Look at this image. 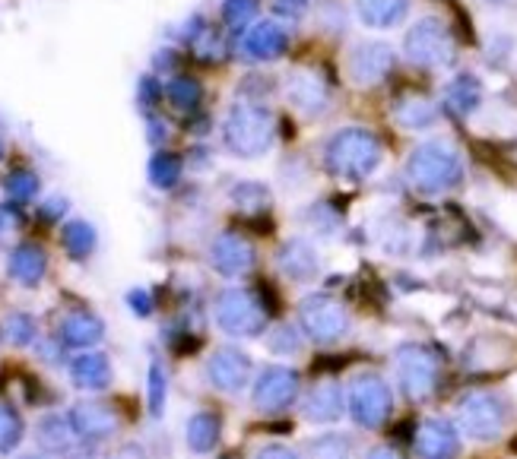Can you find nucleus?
<instances>
[{"mask_svg":"<svg viewBox=\"0 0 517 459\" xmlns=\"http://www.w3.org/2000/svg\"><path fill=\"white\" fill-rule=\"evenodd\" d=\"M381 140L372 131H362V127H346L337 131L327 140L324 150V165L331 174L343 181H365L378 171L381 165Z\"/></svg>","mask_w":517,"mask_h":459,"instance_id":"nucleus-1","label":"nucleus"},{"mask_svg":"<svg viewBox=\"0 0 517 459\" xmlns=\"http://www.w3.org/2000/svg\"><path fill=\"white\" fill-rule=\"evenodd\" d=\"M223 140L229 152L242 155V159H257L273 143V114L257 102H235L225 114Z\"/></svg>","mask_w":517,"mask_h":459,"instance_id":"nucleus-2","label":"nucleus"},{"mask_svg":"<svg viewBox=\"0 0 517 459\" xmlns=\"http://www.w3.org/2000/svg\"><path fill=\"white\" fill-rule=\"evenodd\" d=\"M406 174H410L413 187L423 193H442L448 187H454L463 174L461 155L451 150L442 140H432V143H423L416 152L410 155V165H406Z\"/></svg>","mask_w":517,"mask_h":459,"instance_id":"nucleus-3","label":"nucleus"},{"mask_svg":"<svg viewBox=\"0 0 517 459\" xmlns=\"http://www.w3.org/2000/svg\"><path fill=\"white\" fill-rule=\"evenodd\" d=\"M406 57L419 67H444V63L454 61V42H451V32L442 19L425 16L406 32Z\"/></svg>","mask_w":517,"mask_h":459,"instance_id":"nucleus-4","label":"nucleus"},{"mask_svg":"<svg viewBox=\"0 0 517 459\" xmlns=\"http://www.w3.org/2000/svg\"><path fill=\"white\" fill-rule=\"evenodd\" d=\"M216 323L229 336H257L267 323L263 308L242 288H225L216 301Z\"/></svg>","mask_w":517,"mask_h":459,"instance_id":"nucleus-5","label":"nucleus"},{"mask_svg":"<svg viewBox=\"0 0 517 459\" xmlns=\"http://www.w3.org/2000/svg\"><path fill=\"white\" fill-rule=\"evenodd\" d=\"M349 412L362 428H378L391 415V390L378 377H359L349 386Z\"/></svg>","mask_w":517,"mask_h":459,"instance_id":"nucleus-6","label":"nucleus"},{"mask_svg":"<svg viewBox=\"0 0 517 459\" xmlns=\"http://www.w3.org/2000/svg\"><path fill=\"white\" fill-rule=\"evenodd\" d=\"M299 317H302V329L318 342H337L340 336L346 333L343 308L333 305V301L324 298V295H314V298L302 301Z\"/></svg>","mask_w":517,"mask_h":459,"instance_id":"nucleus-7","label":"nucleus"},{"mask_svg":"<svg viewBox=\"0 0 517 459\" xmlns=\"http://www.w3.org/2000/svg\"><path fill=\"white\" fill-rule=\"evenodd\" d=\"M295 390H299L295 371H289V367H283V365H273L257 377L254 405L261 412H283L286 405H293Z\"/></svg>","mask_w":517,"mask_h":459,"instance_id":"nucleus-8","label":"nucleus"},{"mask_svg":"<svg viewBox=\"0 0 517 459\" xmlns=\"http://www.w3.org/2000/svg\"><path fill=\"white\" fill-rule=\"evenodd\" d=\"M286 95L293 102V108H299L308 118L324 114L331 108V89H327V83L314 70H295L286 83Z\"/></svg>","mask_w":517,"mask_h":459,"instance_id":"nucleus-9","label":"nucleus"},{"mask_svg":"<svg viewBox=\"0 0 517 459\" xmlns=\"http://www.w3.org/2000/svg\"><path fill=\"white\" fill-rule=\"evenodd\" d=\"M393 67V48L384 42H365L355 44L353 57H349V76H353L359 86H372L381 83Z\"/></svg>","mask_w":517,"mask_h":459,"instance_id":"nucleus-10","label":"nucleus"},{"mask_svg":"<svg viewBox=\"0 0 517 459\" xmlns=\"http://www.w3.org/2000/svg\"><path fill=\"white\" fill-rule=\"evenodd\" d=\"M248 374H251V361L248 355L235 352V348H219L213 352L210 365H206V377L216 390L225 393H238L244 384H248Z\"/></svg>","mask_w":517,"mask_h":459,"instance_id":"nucleus-11","label":"nucleus"},{"mask_svg":"<svg viewBox=\"0 0 517 459\" xmlns=\"http://www.w3.org/2000/svg\"><path fill=\"white\" fill-rule=\"evenodd\" d=\"M289 51V35L276 23H257L244 32L242 57L248 61H276Z\"/></svg>","mask_w":517,"mask_h":459,"instance_id":"nucleus-12","label":"nucleus"},{"mask_svg":"<svg viewBox=\"0 0 517 459\" xmlns=\"http://www.w3.org/2000/svg\"><path fill=\"white\" fill-rule=\"evenodd\" d=\"M210 260L223 276H244L254 267V248H251L244 238L225 231V235H219L216 241H213Z\"/></svg>","mask_w":517,"mask_h":459,"instance_id":"nucleus-13","label":"nucleus"},{"mask_svg":"<svg viewBox=\"0 0 517 459\" xmlns=\"http://www.w3.org/2000/svg\"><path fill=\"white\" fill-rule=\"evenodd\" d=\"M70 425H74V431L83 441H105V437H112L118 431L114 412L99 403H80L70 412Z\"/></svg>","mask_w":517,"mask_h":459,"instance_id":"nucleus-14","label":"nucleus"},{"mask_svg":"<svg viewBox=\"0 0 517 459\" xmlns=\"http://www.w3.org/2000/svg\"><path fill=\"white\" fill-rule=\"evenodd\" d=\"M105 336V327L95 314L89 310H74V314L64 317L61 323V342L64 346H74V348H89Z\"/></svg>","mask_w":517,"mask_h":459,"instance_id":"nucleus-15","label":"nucleus"},{"mask_svg":"<svg viewBox=\"0 0 517 459\" xmlns=\"http://www.w3.org/2000/svg\"><path fill=\"white\" fill-rule=\"evenodd\" d=\"M400 380L413 396H423L432 390V380H435V365H432L429 355H423L419 348H406L400 355Z\"/></svg>","mask_w":517,"mask_h":459,"instance_id":"nucleus-16","label":"nucleus"},{"mask_svg":"<svg viewBox=\"0 0 517 459\" xmlns=\"http://www.w3.org/2000/svg\"><path fill=\"white\" fill-rule=\"evenodd\" d=\"M6 269H10L13 279L23 282V286H35L45 276V269H48V257H45V250L38 248V244L25 241L10 254V267Z\"/></svg>","mask_w":517,"mask_h":459,"instance_id":"nucleus-17","label":"nucleus"},{"mask_svg":"<svg viewBox=\"0 0 517 459\" xmlns=\"http://www.w3.org/2000/svg\"><path fill=\"white\" fill-rule=\"evenodd\" d=\"M410 10V0H355V13L368 29H391Z\"/></svg>","mask_w":517,"mask_h":459,"instance_id":"nucleus-18","label":"nucleus"},{"mask_svg":"<svg viewBox=\"0 0 517 459\" xmlns=\"http://www.w3.org/2000/svg\"><path fill=\"white\" fill-rule=\"evenodd\" d=\"M70 377H74V384L83 386V390H105V386L112 384V365H108V358L99 352L80 355V358L70 365Z\"/></svg>","mask_w":517,"mask_h":459,"instance_id":"nucleus-19","label":"nucleus"},{"mask_svg":"<svg viewBox=\"0 0 517 459\" xmlns=\"http://www.w3.org/2000/svg\"><path fill=\"white\" fill-rule=\"evenodd\" d=\"M280 269L289 279H312V276L318 273L314 248L308 241H302V238H293V241L280 250Z\"/></svg>","mask_w":517,"mask_h":459,"instance_id":"nucleus-20","label":"nucleus"},{"mask_svg":"<svg viewBox=\"0 0 517 459\" xmlns=\"http://www.w3.org/2000/svg\"><path fill=\"white\" fill-rule=\"evenodd\" d=\"M343 412V396H340V386L333 384H318L305 399V415L312 422H333Z\"/></svg>","mask_w":517,"mask_h":459,"instance_id":"nucleus-21","label":"nucleus"},{"mask_svg":"<svg viewBox=\"0 0 517 459\" xmlns=\"http://www.w3.org/2000/svg\"><path fill=\"white\" fill-rule=\"evenodd\" d=\"M463 422H467V428L473 431L476 437H492L502 425V412L489 396H476L470 399L467 409H463Z\"/></svg>","mask_w":517,"mask_h":459,"instance_id":"nucleus-22","label":"nucleus"},{"mask_svg":"<svg viewBox=\"0 0 517 459\" xmlns=\"http://www.w3.org/2000/svg\"><path fill=\"white\" fill-rule=\"evenodd\" d=\"M457 450L454 431L444 422H429L419 431V454L425 459H448Z\"/></svg>","mask_w":517,"mask_h":459,"instance_id":"nucleus-23","label":"nucleus"},{"mask_svg":"<svg viewBox=\"0 0 517 459\" xmlns=\"http://www.w3.org/2000/svg\"><path fill=\"white\" fill-rule=\"evenodd\" d=\"M187 447L194 454H210L219 441V418L213 412H197V415L187 422Z\"/></svg>","mask_w":517,"mask_h":459,"instance_id":"nucleus-24","label":"nucleus"},{"mask_svg":"<svg viewBox=\"0 0 517 459\" xmlns=\"http://www.w3.org/2000/svg\"><path fill=\"white\" fill-rule=\"evenodd\" d=\"M61 241L74 260H86L95 250V229L89 222H67L61 231Z\"/></svg>","mask_w":517,"mask_h":459,"instance_id":"nucleus-25","label":"nucleus"},{"mask_svg":"<svg viewBox=\"0 0 517 459\" xmlns=\"http://www.w3.org/2000/svg\"><path fill=\"white\" fill-rule=\"evenodd\" d=\"M150 184L159 187V190H169L181 181V171H184V161L178 159L174 152H156L150 159Z\"/></svg>","mask_w":517,"mask_h":459,"instance_id":"nucleus-26","label":"nucleus"},{"mask_svg":"<svg viewBox=\"0 0 517 459\" xmlns=\"http://www.w3.org/2000/svg\"><path fill=\"white\" fill-rule=\"evenodd\" d=\"M448 105L454 108V112H461V114H470V112H476V105H480V99H482V89H480V83H476V76H457L454 83L448 86Z\"/></svg>","mask_w":517,"mask_h":459,"instance_id":"nucleus-27","label":"nucleus"},{"mask_svg":"<svg viewBox=\"0 0 517 459\" xmlns=\"http://www.w3.org/2000/svg\"><path fill=\"white\" fill-rule=\"evenodd\" d=\"M74 425L64 422V418L51 415L45 418L42 425H38V444H42L45 450H51V454H61V450H67L70 444H74Z\"/></svg>","mask_w":517,"mask_h":459,"instance_id":"nucleus-28","label":"nucleus"},{"mask_svg":"<svg viewBox=\"0 0 517 459\" xmlns=\"http://www.w3.org/2000/svg\"><path fill=\"white\" fill-rule=\"evenodd\" d=\"M393 118L400 121L403 127H410V131H423V127L435 124V105L425 99H406L400 102L397 108H393Z\"/></svg>","mask_w":517,"mask_h":459,"instance_id":"nucleus-29","label":"nucleus"},{"mask_svg":"<svg viewBox=\"0 0 517 459\" xmlns=\"http://www.w3.org/2000/svg\"><path fill=\"white\" fill-rule=\"evenodd\" d=\"M165 95H169V102L174 108H181V112H197L200 99H204V86H200L194 76H174L169 86H165Z\"/></svg>","mask_w":517,"mask_h":459,"instance_id":"nucleus-30","label":"nucleus"},{"mask_svg":"<svg viewBox=\"0 0 517 459\" xmlns=\"http://www.w3.org/2000/svg\"><path fill=\"white\" fill-rule=\"evenodd\" d=\"M32 339H35V320L29 314L13 310V314L4 317V323H0V342H6V346H29Z\"/></svg>","mask_w":517,"mask_h":459,"instance_id":"nucleus-31","label":"nucleus"},{"mask_svg":"<svg viewBox=\"0 0 517 459\" xmlns=\"http://www.w3.org/2000/svg\"><path fill=\"white\" fill-rule=\"evenodd\" d=\"M257 0H225L223 4V23L229 25L232 32H244L257 16Z\"/></svg>","mask_w":517,"mask_h":459,"instance_id":"nucleus-32","label":"nucleus"},{"mask_svg":"<svg viewBox=\"0 0 517 459\" xmlns=\"http://www.w3.org/2000/svg\"><path fill=\"white\" fill-rule=\"evenodd\" d=\"M19 441H23V418L6 405H0V454L16 450Z\"/></svg>","mask_w":517,"mask_h":459,"instance_id":"nucleus-33","label":"nucleus"},{"mask_svg":"<svg viewBox=\"0 0 517 459\" xmlns=\"http://www.w3.org/2000/svg\"><path fill=\"white\" fill-rule=\"evenodd\" d=\"M6 193H10V200H16V203H25V200H32L38 193V178L32 171H25V168H19V171H13L10 178H6Z\"/></svg>","mask_w":517,"mask_h":459,"instance_id":"nucleus-34","label":"nucleus"},{"mask_svg":"<svg viewBox=\"0 0 517 459\" xmlns=\"http://www.w3.org/2000/svg\"><path fill=\"white\" fill-rule=\"evenodd\" d=\"M232 197H235V203L242 206V210H263L270 190L263 184H254V181H244V184H238L235 190H232Z\"/></svg>","mask_w":517,"mask_h":459,"instance_id":"nucleus-35","label":"nucleus"},{"mask_svg":"<svg viewBox=\"0 0 517 459\" xmlns=\"http://www.w3.org/2000/svg\"><path fill=\"white\" fill-rule=\"evenodd\" d=\"M165 371L159 367V361L150 365V412L153 415H163V405H165Z\"/></svg>","mask_w":517,"mask_h":459,"instance_id":"nucleus-36","label":"nucleus"},{"mask_svg":"<svg viewBox=\"0 0 517 459\" xmlns=\"http://www.w3.org/2000/svg\"><path fill=\"white\" fill-rule=\"evenodd\" d=\"M312 456L314 459H346L349 444L337 435H327V437H321V441L312 444Z\"/></svg>","mask_w":517,"mask_h":459,"instance_id":"nucleus-37","label":"nucleus"},{"mask_svg":"<svg viewBox=\"0 0 517 459\" xmlns=\"http://www.w3.org/2000/svg\"><path fill=\"white\" fill-rule=\"evenodd\" d=\"M270 348L280 355H295L302 352V339H299V329L293 327H280L273 336H270Z\"/></svg>","mask_w":517,"mask_h":459,"instance_id":"nucleus-38","label":"nucleus"},{"mask_svg":"<svg viewBox=\"0 0 517 459\" xmlns=\"http://www.w3.org/2000/svg\"><path fill=\"white\" fill-rule=\"evenodd\" d=\"M194 51H197L204 61H216V57H223V42H219V35L213 29H206L204 35L194 42Z\"/></svg>","mask_w":517,"mask_h":459,"instance_id":"nucleus-39","label":"nucleus"},{"mask_svg":"<svg viewBox=\"0 0 517 459\" xmlns=\"http://www.w3.org/2000/svg\"><path fill=\"white\" fill-rule=\"evenodd\" d=\"M137 95H140V105H144V108H153V105H159V99H163V86H159L156 76H140Z\"/></svg>","mask_w":517,"mask_h":459,"instance_id":"nucleus-40","label":"nucleus"},{"mask_svg":"<svg viewBox=\"0 0 517 459\" xmlns=\"http://www.w3.org/2000/svg\"><path fill=\"white\" fill-rule=\"evenodd\" d=\"M312 0H273V13L283 19H302L308 13Z\"/></svg>","mask_w":517,"mask_h":459,"instance_id":"nucleus-41","label":"nucleus"},{"mask_svg":"<svg viewBox=\"0 0 517 459\" xmlns=\"http://www.w3.org/2000/svg\"><path fill=\"white\" fill-rule=\"evenodd\" d=\"M127 305L137 317H150L153 314V295L146 292V288H134V292H127Z\"/></svg>","mask_w":517,"mask_h":459,"instance_id":"nucleus-42","label":"nucleus"},{"mask_svg":"<svg viewBox=\"0 0 517 459\" xmlns=\"http://www.w3.org/2000/svg\"><path fill=\"white\" fill-rule=\"evenodd\" d=\"M64 212H67V200H61V197H51L48 203L38 210V216L45 219V222H55V219H61Z\"/></svg>","mask_w":517,"mask_h":459,"instance_id":"nucleus-43","label":"nucleus"},{"mask_svg":"<svg viewBox=\"0 0 517 459\" xmlns=\"http://www.w3.org/2000/svg\"><path fill=\"white\" fill-rule=\"evenodd\" d=\"M257 459H299L289 447H280V444H273V447H263Z\"/></svg>","mask_w":517,"mask_h":459,"instance_id":"nucleus-44","label":"nucleus"},{"mask_svg":"<svg viewBox=\"0 0 517 459\" xmlns=\"http://www.w3.org/2000/svg\"><path fill=\"white\" fill-rule=\"evenodd\" d=\"M153 63H156V70H172L178 63V57H174V51H156Z\"/></svg>","mask_w":517,"mask_h":459,"instance_id":"nucleus-45","label":"nucleus"},{"mask_svg":"<svg viewBox=\"0 0 517 459\" xmlns=\"http://www.w3.org/2000/svg\"><path fill=\"white\" fill-rule=\"evenodd\" d=\"M150 143H159V140H165V121L159 118H150Z\"/></svg>","mask_w":517,"mask_h":459,"instance_id":"nucleus-46","label":"nucleus"},{"mask_svg":"<svg viewBox=\"0 0 517 459\" xmlns=\"http://www.w3.org/2000/svg\"><path fill=\"white\" fill-rule=\"evenodd\" d=\"M368 459H400V456L393 454V450H387V447H378V450H372V454H368Z\"/></svg>","mask_w":517,"mask_h":459,"instance_id":"nucleus-47","label":"nucleus"},{"mask_svg":"<svg viewBox=\"0 0 517 459\" xmlns=\"http://www.w3.org/2000/svg\"><path fill=\"white\" fill-rule=\"evenodd\" d=\"M0 159H4V143H0Z\"/></svg>","mask_w":517,"mask_h":459,"instance_id":"nucleus-48","label":"nucleus"},{"mask_svg":"<svg viewBox=\"0 0 517 459\" xmlns=\"http://www.w3.org/2000/svg\"><path fill=\"white\" fill-rule=\"evenodd\" d=\"M23 459H42V456H23Z\"/></svg>","mask_w":517,"mask_h":459,"instance_id":"nucleus-49","label":"nucleus"},{"mask_svg":"<svg viewBox=\"0 0 517 459\" xmlns=\"http://www.w3.org/2000/svg\"><path fill=\"white\" fill-rule=\"evenodd\" d=\"M492 4H502V0H492Z\"/></svg>","mask_w":517,"mask_h":459,"instance_id":"nucleus-50","label":"nucleus"}]
</instances>
